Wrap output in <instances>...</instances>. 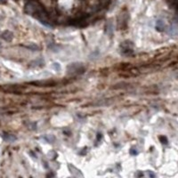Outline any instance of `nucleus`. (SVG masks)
<instances>
[{"mask_svg":"<svg viewBox=\"0 0 178 178\" xmlns=\"http://www.w3.org/2000/svg\"><path fill=\"white\" fill-rule=\"evenodd\" d=\"M170 33H171V34H174V35L176 34V26H175V25H174V26L170 29Z\"/></svg>","mask_w":178,"mask_h":178,"instance_id":"7","label":"nucleus"},{"mask_svg":"<svg viewBox=\"0 0 178 178\" xmlns=\"http://www.w3.org/2000/svg\"><path fill=\"white\" fill-rule=\"evenodd\" d=\"M6 0H0V3H5Z\"/></svg>","mask_w":178,"mask_h":178,"instance_id":"9","label":"nucleus"},{"mask_svg":"<svg viewBox=\"0 0 178 178\" xmlns=\"http://www.w3.org/2000/svg\"><path fill=\"white\" fill-rule=\"evenodd\" d=\"M165 28V24H164V22L162 20H158L156 23V29H158L159 31H162Z\"/></svg>","mask_w":178,"mask_h":178,"instance_id":"3","label":"nucleus"},{"mask_svg":"<svg viewBox=\"0 0 178 178\" xmlns=\"http://www.w3.org/2000/svg\"><path fill=\"white\" fill-rule=\"evenodd\" d=\"M113 25H112V23L110 22V23H108V24H107V32L110 34V35H111L112 34V30H113Z\"/></svg>","mask_w":178,"mask_h":178,"instance_id":"5","label":"nucleus"},{"mask_svg":"<svg viewBox=\"0 0 178 178\" xmlns=\"http://www.w3.org/2000/svg\"><path fill=\"white\" fill-rule=\"evenodd\" d=\"M148 175H149V176H151V177H155V176H156L151 171H149V172H148Z\"/></svg>","mask_w":178,"mask_h":178,"instance_id":"8","label":"nucleus"},{"mask_svg":"<svg viewBox=\"0 0 178 178\" xmlns=\"http://www.w3.org/2000/svg\"><path fill=\"white\" fill-rule=\"evenodd\" d=\"M69 168L70 170V173L73 176H75V177H83V174L80 172L79 169H78L77 167H75L74 166H72V165H69Z\"/></svg>","mask_w":178,"mask_h":178,"instance_id":"1","label":"nucleus"},{"mask_svg":"<svg viewBox=\"0 0 178 178\" xmlns=\"http://www.w3.org/2000/svg\"><path fill=\"white\" fill-rule=\"evenodd\" d=\"M53 68H54V70H56V71L61 70V65L58 63V62H54V63H53Z\"/></svg>","mask_w":178,"mask_h":178,"instance_id":"6","label":"nucleus"},{"mask_svg":"<svg viewBox=\"0 0 178 178\" xmlns=\"http://www.w3.org/2000/svg\"><path fill=\"white\" fill-rule=\"evenodd\" d=\"M4 139L8 141V142H13L16 138H15V136H14V135H11V134H5L4 135Z\"/></svg>","mask_w":178,"mask_h":178,"instance_id":"4","label":"nucleus"},{"mask_svg":"<svg viewBox=\"0 0 178 178\" xmlns=\"http://www.w3.org/2000/svg\"><path fill=\"white\" fill-rule=\"evenodd\" d=\"M2 38L5 40H6V41H11L13 39V38H14V34L12 32H10V31L6 30V31H5V32L2 34Z\"/></svg>","mask_w":178,"mask_h":178,"instance_id":"2","label":"nucleus"}]
</instances>
